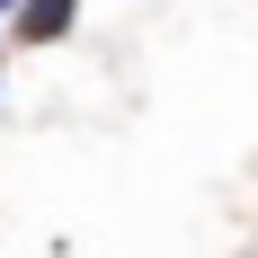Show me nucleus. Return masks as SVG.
Wrapping results in <instances>:
<instances>
[{
	"label": "nucleus",
	"mask_w": 258,
	"mask_h": 258,
	"mask_svg": "<svg viewBox=\"0 0 258 258\" xmlns=\"http://www.w3.org/2000/svg\"><path fill=\"white\" fill-rule=\"evenodd\" d=\"M62 27H72V0H27V18H18V36H27V45H53Z\"/></svg>",
	"instance_id": "1"
},
{
	"label": "nucleus",
	"mask_w": 258,
	"mask_h": 258,
	"mask_svg": "<svg viewBox=\"0 0 258 258\" xmlns=\"http://www.w3.org/2000/svg\"><path fill=\"white\" fill-rule=\"evenodd\" d=\"M0 9H9V0H0Z\"/></svg>",
	"instance_id": "2"
}]
</instances>
